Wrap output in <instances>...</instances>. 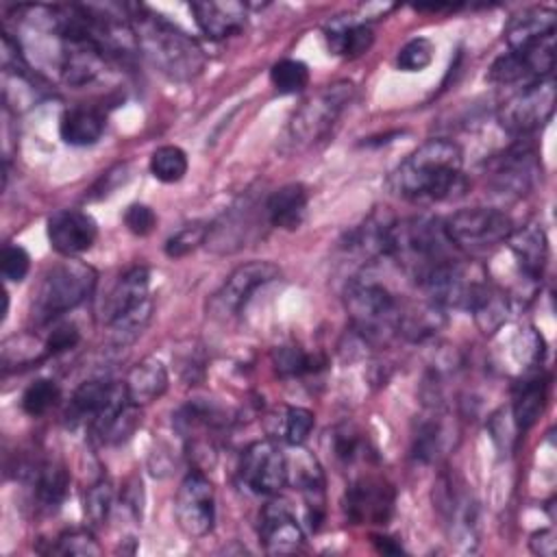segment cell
<instances>
[{"instance_id":"6da1fadb","label":"cell","mask_w":557,"mask_h":557,"mask_svg":"<svg viewBox=\"0 0 557 557\" xmlns=\"http://www.w3.org/2000/svg\"><path fill=\"white\" fill-rule=\"evenodd\" d=\"M463 154L450 139H429L409 152L392 172V189L407 200H448L466 189Z\"/></svg>"},{"instance_id":"7a4b0ae2","label":"cell","mask_w":557,"mask_h":557,"mask_svg":"<svg viewBox=\"0 0 557 557\" xmlns=\"http://www.w3.org/2000/svg\"><path fill=\"white\" fill-rule=\"evenodd\" d=\"M128 17L135 30L137 50L161 74L172 81H194L205 70L207 57L200 44L183 28L146 7H133Z\"/></svg>"},{"instance_id":"3957f363","label":"cell","mask_w":557,"mask_h":557,"mask_svg":"<svg viewBox=\"0 0 557 557\" xmlns=\"http://www.w3.org/2000/svg\"><path fill=\"white\" fill-rule=\"evenodd\" d=\"M450 250L453 244L444 233V224L429 215L396 220L392 226L387 257L396 259V263L416 281L440 263L453 259Z\"/></svg>"},{"instance_id":"277c9868","label":"cell","mask_w":557,"mask_h":557,"mask_svg":"<svg viewBox=\"0 0 557 557\" xmlns=\"http://www.w3.org/2000/svg\"><path fill=\"white\" fill-rule=\"evenodd\" d=\"M355 94V85L350 81H335L320 91H315L285 126L281 137L283 152H300L318 141L326 139L331 128L337 124L346 104Z\"/></svg>"},{"instance_id":"5b68a950","label":"cell","mask_w":557,"mask_h":557,"mask_svg":"<svg viewBox=\"0 0 557 557\" xmlns=\"http://www.w3.org/2000/svg\"><path fill=\"white\" fill-rule=\"evenodd\" d=\"M346 309L352 329L372 344H385L398 333L403 302L374 278H352L346 289Z\"/></svg>"},{"instance_id":"8992f818","label":"cell","mask_w":557,"mask_h":557,"mask_svg":"<svg viewBox=\"0 0 557 557\" xmlns=\"http://www.w3.org/2000/svg\"><path fill=\"white\" fill-rule=\"evenodd\" d=\"M98 274L91 265L67 259L54 263L41 278L35 300H33V320L48 324L54 318L67 313L87 300L96 287Z\"/></svg>"},{"instance_id":"52a82bcc","label":"cell","mask_w":557,"mask_h":557,"mask_svg":"<svg viewBox=\"0 0 557 557\" xmlns=\"http://www.w3.org/2000/svg\"><path fill=\"white\" fill-rule=\"evenodd\" d=\"M448 242L463 252H485L509 239L513 222L505 211L490 207H470L455 211L444 222Z\"/></svg>"},{"instance_id":"ba28073f","label":"cell","mask_w":557,"mask_h":557,"mask_svg":"<svg viewBox=\"0 0 557 557\" xmlns=\"http://www.w3.org/2000/svg\"><path fill=\"white\" fill-rule=\"evenodd\" d=\"M555 111V81L542 78L529 85H522L513 91L498 109L500 126L516 135L524 137L544 126Z\"/></svg>"},{"instance_id":"9c48e42d","label":"cell","mask_w":557,"mask_h":557,"mask_svg":"<svg viewBox=\"0 0 557 557\" xmlns=\"http://www.w3.org/2000/svg\"><path fill=\"white\" fill-rule=\"evenodd\" d=\"M174 516L178 527L191 537H205L215 524V492L202 470L189 472L176 492Z\"/></svg>"},{"instance_id":"30bf717a","label":"cell","mask_w":557,"mask_h":557,"mask_svg":"<svg viewBox=\"0 0 557 557\" xmlns=\"http://www.w3.org/2000/svg\"><path fill=\"white\" fill-rule=\"evenodd\" d=\"M239 479L250 492L274 496L287 483L285 453L272 440L248 444L239 459Z\"/></svg>"},{"instance_id":"8fae6325","label":"cell","mask_w":557,"mask_h":557,"mask_svg":"<svg viewBox=\"0 0 557 557\" xmlns=\"http://www.w3.org/2000/svg\"><path fill=\"white\" fill-rule=\"evenodd\" d=\"M485 278L472 276L470 268L461 261L448 259L433 268L429 274H424L418 283L424 289L426 298L435 302L437 307H455V309H468L479 285Z\"/></svg>"},{"instance_id":"7c38bea8","label":"cell","mask_w":557,"mask_h":557,"mask_svg":"<svg viewBox=\"0 0 557 557\" xmlns=\"http://www.w3.org/2000/svg\"><path fill=\"white\" fill-rule=\"evenodd\" d=\"M278 274L281 270L272 261H248L237 265L213 294L211 309L220 315H235L259 287L278 278Z\"/></svg>"},{"instance_id":"4fadbf2b","label":"cell","mask_w":557,"mask_h":557,"mask_svg":"<svg viewBox=\"0 0 557 557\" xmlns=\"http://www.w3.org/2000/svg\"><path fill=\"white\" fill-rule=\"evenodd\" d=\"M346 513L357 524H385L394 511V487L379 476H361L346 490Z\"/></svg>"},{"instance_id":"5bb4252c","label":"cell","mask_w":557,"mask_h":557,"mask_svg":"<svg viewBox=\"0 0 557 557\" xmlns=\"http://www.w3.org/2000/svg\"><path fill=\"white\" fill-rule=\"evenodd\" d=\"M48 242L63 257L87 252L98 237L96 220L78 209H61L48 218Z\"/></svg>"},{"instance_id":"9a60e30c","label":"cell","mask_w":557,"mask_h":557,"mask_svg":"<svg viewBox=\"0 0 557 557\" xmlns=\"http://www.w3.org/2000/svg\"><path fill=\"white\" fill-rule=\"evenodd\" d=\"M259 537L265 553L270 555H292L302 550L305 546V533L294 518L289 505L281 498L270 500L261 509Z\"/></svg>"},{"instance_id":"2e32d148","label":"cell","mask_w":557,"mask_h":557,"mask_svg":"<svg viewBox=\"0 0 557 557\" xmlns=\"http://www.w3.org/2000/svg\"><path fill=\"white\" fill-rule=\"evenodd\" d=\"M537 176V161L529 146L516 144L503 152L492 165V185L500 194L522 196L531 189Z\"/></svg>"},{"instance_id":"e0dca14e","label":"cell","mask_w":557,"mask_h":557,"mask_svg":"<svg viewBox=\"0 0 557 557\" xmlns=\"http://www.w3.org/2000/svg\"><path fill=\"white\" fill-rule=\"evenodd\" d=\"M148 300H150V272L144 265H133L109 289L102 302V322L111 324L113 320L135 311Z\"/></svg>"},{"instance_id":"ac0fdd59","label":"cell","mask_w":557,"mask_h":557,"mask_svg":"<svg viewBox=\"0 0 557 557\" xmlns=\"http://www.w3.org/2000/svg\"><path fill=\"white\" fill-rule=\"evenodd\" d=\"M189 11L194 13L196 24L205 33V37L213 41L237 35L246 24V4L235 0L191 2Z\"/></svg>"},{"instance_id":"d6986e66","label":"cell","mask_w":557,"mask_h":557,"mask_svg":"<svg viewBox=\"0 0 557 557\" xmlns=\"http://www.w3.org/2000/svg\"><path fill=\"white\" fill-rule=\"evenodd\" d=\"M555 26H557L555 11L546 7H535L513 15L505 28L509 52L520 54L542 41L555 39Z\"/></svg>"},{"instance_id":"ffe728a7","label":"cell","mask_w":557,"mask_h":557,"mask_svg":"<svg viewBox=\"0 0 557 557\" xmlns=\"http://www.w3.org/2000/svg\"><path fill=\"white\" fill-rule=\"evenodd\" d=\"M307 205H309L307 187L300 183H287L268 196L263 205V213L272 226L283 231H296L305 220Z\"/></svg>"},{"instance_id":"44dd1931","label":"cell","mask_w":557,"mask_h":557,"mask_svg":"<svg viewBox=\"0 0 557 557\" xmlns=\"http://www.w3.org/2000/svg\"><path fill=\"white\" fill-rule=\"evenodd\" d=\"M170 385L168 368L157 357H146L139 363H135L124 381L126 396L133 405L144 407L165 394Z\"/></svg>"},{"instance_id":"7402d4cb","label":"cell","mask_w":557,"mask_h":557,"mask_svg":"<svg viewBox=\"0 0 557 557\" xmlns=\"http://www.w3.org/2000/svg\"><path fill=\"white\" fill-rule=\"evenodd\" d=\"M509 248L520 265V272L531 278L537 281L546 268L548 261V239L546 233L537 226V224H527L522 228H513V233L509 235Z\"/></svg>"},{"instance_id":"603a6c76","label":"cell","mask_w":557,"mask_h":557,"mask_svg":"<svg viewBox=\"0 0 557 557\" xmlns=\"http://www.w3.org/2000/svg\"><path fill=\"white\" fill-rule=\"evenodd\" d=\"M324 39L333 54L344 59H357L370 50V46L374 44V33L366 22L337 17L326 24Z\"/></svg>"},{"instance_id":"cb8c5ba5","label":"cell","mask_w":557,"mask_h":557,"mask_svg":"<svg viewBox=\"0 0 557 557\" xmlns=\"http://www.w3.org/2000/svg\"><path fill=\"white\" fill-rule=\"evenodd\" d=\"M394 215L385 209H376L366 218L361 226L350 231L346 235V246L348 250H355L368 259L374 257H387V246H389V233L394 226Z\"/></svg>"},{"instance_id":"d4e9b609","label":"cell","mask_w":557,"mask_h":557,"mask_svg":"<svg viewBox=\"0 0 557 557\" xmlns=\"http://www.w3.org/2000/svg\"><path fill=\"white\" fill-rule=\"evenodd\" d=\"M104 113L94 107H72L59 120V135L70 146H91L104 133Z\"/></svg>"},{"instance_id":"484cf974","label":"cell","mask_w":557,"mask_h":557,"mask_svg":"<svg viewBox=\"0 0 557 557\" xmlns=\"http://www.w3.org/2000/svg\"><path fill=\"white\" fill-rule=\"evenodd\" d=\"M468 311L472 313L476 326L481 329V333L492 335L496 333L509 318V298L507 294L492 285L490 281H483L468 307Z\"/></svg>"},{"instance_id":"4316f807","label":"cell","mask_w":557,"mask_h":557,"mask_svg":"<svg viewBox=\"0 0 557 557\" xmlns=\"http://www.w3.org/2000/svg\"><path fill=\"white\" fill-rule=\"evenodd\" d=\"M546 389L548 383L540 374L527 376L522 383H518L511 403V420L518 431H527L537 422L546 405Z\"/></svg>"},{"instance_id":"83f0119b","label":"cell","mask_w":557,"mask_h":557,"mask_svg":"<svg viewBox=\"0 0 557 557\" xmlns=\"http://www.w3.org/2000/svg\"><path fill=\"white\" fill-rule=\"evenodd\" d=\"M444 309L435 302H409L400 309L398 333L411 342H422L444 326Z\"/></svg>"},{"instance_id":"f1b7e54d","label":"cell","mask_w":557,"mask_h":557,"mask_svg":"<svg viewBox=\"0 0 557 557\" xmlns=\"http://www.w3.org/2000/svg\"><path fill=\"white\" fill-rule=\"evenodd\" d=\"M33 483H35V498L39 507L46 511H57L67 496L70 476L63 463L46 461V463H39L37 470L33 472Z\"/></svg>"},{"instance_id":"f546056e","label":"cell","mask_w":557,"mask_h":557,"mask_svg":"<svg viewBox=\"0 0 557 557\" xmlns=\"http://www.w3.org/2000/svg\"><path fill=\"white\" fill-rule=\"evenodd\" d=\"M272 363L281 376H302L324 368L320 355H309L298 346H278L272 350Z\"/></svg>"},{"instance_id":"4dcf8cb0","label":"cell","mask_w":557,"mask_h":557,"mask_svg":"<svg viewBox=\"0 0 557 557\" xmlns=\"http://www.w3.org/2000/svg\"><path fill=\"white\" fill-rule=\"evenodd\" d=\"M187 154L178 146H159L150 154V172L161 183H178L187 174Z\"/></svg>"},{"instance_id":"1f68e13d","label":"cell","mask_w":557,"mask_h":557,"mask_svg":"<svg viewBox=\"0 0 557 557\" xmlns=\"http://www.w3.org/2000/svg\"><path fill=\"white\" fill-rule=\"evenodd\" d=\"M270 81L278 94H298L309 85V67L298 59H281L272 65Z\"/></svg>"},{"instance_id":"d6a6232c","label":"cell","mask_w":557,"mask_h":557,"mask_svg":"<svg viewBox=\"0 0 557 557\" xmlns=\"http://www.w3.org/2000/svg\"><path fill=\"white\" fill-rule=\"evenodd\" d=\"M61 398V389L52 379H37L33 381L24 394H22V409L33 416L39 418L46 411H50Z\"/></svg>"},{"instance_id":"836d02e7","label":"cell","mask_w":557,"mask_h":557,"mask_svg":"<svg viewBox=\"0 0 557 557\" xmlns=\"http://www.w3.org/2000/svg\"><path fill=\"white\" fill-rule=\"evenodd\" d=\"M209 224L205 222H191L185 224L181 231H176L172 237H168L163 250L168 257L172 259H181L189 252H194L198 246L207 244V235H209Z\"/></svg>"},{"instance_id":"e575fe53","label":"cell","mask_w":557,"mask_h":557,"mask_svg":"<svg viewBox=\"0 0 557 557\" xmlns=\"http://www.w3.org/2000/svg\"><path fill=\"white\" fill-rule=\"evenodd\" d=\"M113 507V487L107 479L96 481L85 494V518L91 527H102Z\"/></svg>"},{"instance_id":"d590c367","label":"cell","mask_w":557,"mask_h":557,"mask_svg":"<svg viewBox=\"0 0 557 557\" xmlns=\"http://www.w3.org/2000/svg\"><path fill=\"white\" fill-rule=\"evenodd\" d=\"M487 78H490L492 83H498V85H518V83L529 85V83H533V78H531L527 65H524L522 59H520L518 54H513V52H505L503 57H498V59L492 63V67H490V72H487ZM540 81H542V78H540Z\"/></svg>"},{"instance_id":"8d00e7d4","label":"cell","mask_w":557,"mask_h":557,"mask_svg":"<svg viewBox=\"0 0 557 557\" xmlns=\"http://www.w3.org/2000/svg\"><path fill=\"white\" fill-rule=\"evenodd\" d=\"M313 424H315L313 411H309L305 407H285L281 437L289 446H302V442L309 437Z\"/></svg>"},{"instance_id":"74e56055","label":"cell","mask_w":557,"mask_h":557,"mask_svg":"<svg viewBox=\"0 0 557 557\" xmlns=\"http://www.w3.org/2000/svg\"><path fill=\"white\" fill-rule=\"evenodd\" d=\"M435 46L426 37L409 39L396 54V67L403 72H422L433 61Z\"/></svg>"},{"instance_id":"f35d334b","label":"cell","mask_w":557,"mask_h":557,"mask_svg":"<svg viewBox=\"0 0 557 557\" xmlns=\"http://www.w3.org/2000/svg\"><path fill=\"white\" fill-rule=\"evenodd\" d=\"M52 553L94 557V555H100L102 548L87 529H72V531H65L57 537V544L52 546Z\"/></svg>"},{"instance_id":"ab89813d","label":"cell","mask_w":557,"mask_h":557,"mask_svg":"<svg viewBox=\"0 0 557 557\" xmlns=\"http://www.w3.org/2000/svg\"><path fill=\"white\" fill-rule=\"evenodd\" d=\"M30 270V255L17 246V244H9L2 250V274L7 281L11 283H20L24 281V276Z\"/></svg>"},{"instance_id":"60d3db41","label":"cell","mask_w":557,"mask_h":557,"mask_svg":"<svg viewBox=\"0 0 557 557\" xmlns=\"http://www.w3.org/2000/svg\"><path fill=\"white\" fill-rule=\"evenodd\" d=\"M442 446V426L437 422H424L418 429L416 442H413V453L422 461H433L440 453Z\"/></svg>"},{"instance_id":"b9f144b4","label":"cell","mask_w":557,"mask_h":557,"mask_svg":"<svg viewBox=\"0 0 557 557\" xmlns=\"http://www.w3.org/2000/svg\"><path fill=\"white\" fill-rule=\"evenodd\" d=\"M124 224L126 228L137 235V237H146L154 231L157 226V213L148 207V205H141V202H133L126 207L124 211Z\"/></svg>"},{"instance_id":"7bdbcfd3","label":"cell","mask_w":557,"mask_h":557,"mask_svg":"<svg viewBox=\"0 0 557 557\" xmlns=\"http://www.w3.org/2000/svg\"><path fill=\"white\" fill-rule=\"evenodd\" d=\"M78 342H81V333H78L76 324L61 322V324H54L52 331L48 333V337L44 342V350H46V355H59V352L72 350Z\"/></svg>"},{"instance_id":"ee69618b","label":"cell","mask_w":557,"mask_h":557,"mask_svg":"<svg viewBox=\"0 0 557 557\" xmlns=\"http://www.w3.org/2000/svg\"><path fill=\"white\" fill-rule=\"evenodd\" d=\"M359 446H361V440H359V433L348 429V426H339L333 435V450L337 455V459L342 461H352L357 455H359Z\"/></svg>"},{"instance_id":"f6af8a7d","label":"cell","mask_w":557,"mask_h":557,"mask_svg":"<svg viewBox=\"0 0 557 557\" xmlns=\"http://www.w3.org/2000/svg\"><path fill=\"white\" fill-rule=\"evenodd\" d=\"M529 546L535 555H542V557H553L555 550H557V540H555V533L550 529H542V531H535L529 540Z\"/></svg>"},{"instance_id":"bcb514c9","label":"cell","mask_w":557,"mask_h":557,"mask_svg":"<svg viewBox=\"0 0 557 557\" xmlns=\"http://www.w3.org/2000/svg\"><path fill=\"white\" fill-rule=\"evenodd\" d=\"M372 544L379 553H385V555H400L403 553V546L396 537H389V535H372Z\"/></svg>"}]
</instances>
